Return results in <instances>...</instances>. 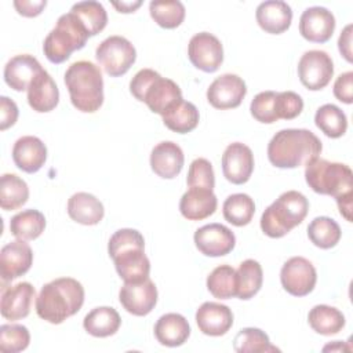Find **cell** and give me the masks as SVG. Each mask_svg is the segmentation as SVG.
Instances as JSON below:
<instances>
[{"mask_svg":"<svg viewBox=\"0 0 353 353\" xmlns=\"http://www.w3.org/2000/svg\"><path fill=\"white\" fill-rule=\"evenodd\" d=\"M321 141L309 130L287 128L273 135L268 145V159L277 168L306 165L321 153Z\"/></svg>","mask_w":353,"mask_h":353,"instance_id":"obj_1","label":"cell"},{"mask_svg":"<svg viewBox=\"0 0 353 353\" xmlns=\"http://www.w3.org/2000/svg\"><path fill=\"white\" fill-rule=\"evenodd\" d=\"M84 303V288L72 277H59L43 285L36 298L37 316L51 324H61L76 314Z\"/></svg>","mask_w":353,"mask_h":353,"instance_id":"obj_2","label":"cell"},{"mask_svg":"<svg viewBox=\"0 0 353 353\" xmlns=\"http://www.w3.org/2000/svg\"><path fill=\"white\" fill-rule=\"evenodd\" d=\"M109 256L124 283H137L149 277L150 262L145 254L143 236L135 229H120L108 243Z\"/></svg>","mask_w":353,"mask_h":353,"instance_id":"obj_3","label":"cell"},{"mask_svg":"<svg viewBox=\"0 0 353 353\" xmlns=\"http://www.w3.org/2000/svg\"><path fill=\"white\" fill-rule=\"evenodd\" d=\"M72 105L84 113L97 112L103 103V79L99 66L90 61L73 62L65 72Z\"/></svg>","mask_w":353,"mask_h":353,"instance_id":"obj_4","label":"cell"},{"mask_svg":"<svg viewBox=\"0 0 353 353\" xmlns=\"http://www.w3.org/2000/svg\"><path fill=\"white\" fill-rule=\"evenodd\" d=\"M131 94L148 108L160 116L168 112L175 103L182 101V91L179 85L161 77L153 69H141L130 81Z\"/></svg>","mask_w":353,"mask_h":353,"instance_id":"obj_5","label":"cell"},{"mask_svg":"<svg viewBox=\"0 0 353 353\" xmlns=\"http://www.w3.org/2000/svg\"><path fill=\"white\" fill-rule=\"evenodd\" d=\"M307 199L298 190H287L263 211L261 229L266 236L280 239L298 226L307 215Z\"/></svg>","mask_w":353,"mask_h":353,"instance_id":"obj_6","label":"cell"},{"mask_svg":"<svg viewBox=\"0 0 353 353\" xmlns=\"http://www.w3.org/2000/svg\"><path fill=\"white\" fill-rule=\"evenodd\" d=\"M305 179L313 192L334 199L353 193V172L343 163L314 157L305 165Z\"/></svg>","mask_w":353,"mask_h":353,"instance_id":"obj_7","label":"cell"},{"mask_svg":"<svg viewBox=\"0 0 353 353\" xmlns=\"http://www.w3.org/2000/svg\"><path fill=\"white\" fill-rule=\"evenodd\" d=\"M88 37L90 34L81 21L69 11L58 18L55 28L44 39V55L52 63H62L69 59L73 51L81 50Z\"/></svg>","mask_w":353,"mask_h":353,"instance_id":"obj_8","label":"cell"},{"mask_svg":"<svg viewBox=\"0 0 353 353\" xmlns=\"http://www.w3.org/2000/svg\"><path fill=\"white\" fill-rule=\"evenodd\" d=\"M99 66L110 77H119L128 72L137 59L135 47L123 36H109L95 50Z\"/></svg>","mask_w":353,"mask_h":353,"instance_id":"obj_9","label":"cell"},{"mask_svg":"<svg viewBox=\"0 0 353 353\" xmlns=\"http://www.w3.org/2000/svg\"><path fill=\"white\" fill-rule=\"evenodd\" d=\"M301 83L310 91H319L328 85L334 76L331 57L321 50L306 51L298 62Z\"/></svg>","mask_w":353,"mask_h":353,"instance_id":"obj_10","label":"cell"},{"mask_svg":"<svg viewBox=\"0 0 353 353\" xmlns=\"http://www.w3.org/2000/svg\"><path fill=\"white\" fill-rule=\"evenodd\" d=\"M280 281L288 294L294 296H305L313 291L317 281V273L309 259L303 256H292L283 265Z\"/></svg>","mask_w":353,"mask_h":353,"instance_id":"obj_11","label":"cell"},{"mask_svg":"<svg viewBox=\"0 0 353 353\" xmlns=\"http://www.w3.org/2000/svg\"><path fill=\"white\" fill-rule=\"evenodd\" d=\"M188 57L197 69L212 73L223 62V47L221 40L208 32L194 34L188 46Z\"/></svg>","mask_w":353,"mask_h":353,"instance_id":"obj_12","label":"cell"},{"mask_svg":"<svg viewBox=\"0 0 353 353\" xmlns=\"http://www.w3.org/2000/svg\"><path fill=\"white\" fill-rule=\"evenodd\" d=\"M119 299L128 313L146 316L157 303V288L149 277L137 283H124L120 288Z\"/></svg>","mask_w":353,"mask_h":353,"instance_id":"obj_13","label":"cell"},{"mask_svg":"<svg viewBox=\"0 0 353 353\" xmlns=\"http://www.w3.org/2000/svg\"><path fill=\"white\" fill-rule=\"evenodd\" d=\"M247 94V85L241 77L225 73L216 77L207 90V99L215 109L237 108Z\"/></svg>","mask_w":353,"mask_h":353,"instance_id":"obj_14","label":"cell"},{"mask_svg":"<svg viewBox=\"0 0 353 353\" xmlns=\"http://www.w3.org/2000/svg\"><path fill=\"white\" fill-rule=\"evenodd\" d=\"M194 244L205 256H223L229 254L236 244L234 233L222 223H210L194 232Z\"/></svg>","mask_w":353,"mask_h":353,"instance_id":"obj_15","label":"cell"},{"mask_svg":"<svg viewBox=\"0 0 353 353\" xmlns=\"http://www.w3.org/2000/svg\"><path fill=\"white\" fill-rule=\"evenodd\" d=\"M254 171V154L252 150L241 143L233 142L228 145L222 154V172L223 176L234 183H245Z\"/></svg>","mask_w":353,"mask_h":353,"instance_id":"obj_16","label":"cell"},{"mask_svg":"<svg viewBox=\"0 0 353 353\" xmlns=\"http://www.w3.org/2000/svg\"><path fill=\"white\" fill-rule=\"evenodd\" d=\"M335 30V17L325 7L306 8L299 18V33L312 43H325Z\"/></svg>","mask_w":353,"mask_h":353,"instance_id":"obj_17","label":"cell"},{"mask_svg":"<svg viewBox=\"0 0 353 353\" xmlns=\"http://www.w3.org/2000/svg\"><path fill=\"white\" fill-rule=\"evenodd\" d=\"M33 262L32 248L25 240H14L6 244L0 251V273L3 283L25 274Z\"/></svg>","mask_w":353,"mask_h":353,"instance_id":"obj_18","label":"cell"},{"mask_svg":"<svg viewBox=\"0 0 353 353\" xmlns=\"http://www.w3.org/2000/svg\"><path fill=\"white\" fill-rule=\"evenodd\" d=\"M34 295L36 290L28 281H22L6 288L1 294V316L11 321L25 319L30 312Z\"/></svg>","mask_w":353,"mask_h":353,"instance_id":"obj_19","label":"cell"},{"mask_svg":"<svg viewBox=\"0 0 353 353\" xmlns=\"http://www.w3.org/2000/svg\"><path fill=\"white\" fill-rule=\"evenodd\" d=\"M199 330L210 336L225 335L233 325L232 310L218 302H204L196 312Z\"/></svg>","mask_w":353,"mask_h":353,"instance_id":"obj_20","label":"cell"},{"mask_svg":"<svg viewBox=\"0 0 353 353\" xmlns=\"http://www.w3.org/2000/svg\"><path fill=\"white\" fill-rule=\"evenodd\" d=\"M12 160L19 170L28 174L37 172L47 160V148L37 137H21L14 143Z\"/></svg>","mask_w":353,"mask_h":353,"instance_id":"obj_21","label":"cell"},{"mask_svg":"<svg viewBox=\"0 0 353 353\" xmlns=\"http://www.w3.org/2000/svg\"><path fill=\"white\" fill-rule=\"evenodd\" d=\"M183 163V152L175 142L163 141L152 149L150 167L154 174L164 179L175 178L182 171Z\"/></svg>","mask_w":353,"mask_h":353,"instance_id":"obj_22","label":"cell"},{"mask_svg":"<svg viewBox=\"0 0 353 353\" xmlns=\"http://www.w3.org/2000/svg\"><path fill=\"white\" fill-rule=\"evenodd\" d=\"M43 70L40 62L29 54H19L8 59L4 66V81L15 91L28 90L32 80Z\"/></svg>","mask_w":353,"mask_h":353,"instance_id":"obj_23","label":"cell"},{"mask_svg":"<svg viewBox=\"0 0 353 353\" xmlns=\"http://www.w3.org/2000/svg\"><path fill=\"white\" fill-rule=\"evenodd\" d=\"M255 18L262 30L272 34H280L290 28L292 10L285 1L268 0L256 7Z\"/></svg>","mask_w":353,"mask_h":353,"instance_id":"obj_24","label":"cell"},{"mask_svg":"<svg viewBox=\"0 0 353 353\" xmlns=\"http://www.w3.org/2000/svg\"><path fill=\"white\" fill-rule=\"evenodd\" d=\"M218 200L211 189L189 188L179 201V211L189 221H201L212 215L216 210Z\"/></svg>","mask_w":353,"mask_h":353,"instance_id":"obj_25","label":"cell"},{"mask_svg":"<svg viewBox=\"0 0 353 353\" xmlns=\"http://www.w3.org/2000/svg\"><path fill=\"white\" fill-rule=\"evenodd\" d=\"M29 106L39 113L51 112L59 102V91L54 79L44 69L32 80L28 88Z\"/></svg>","mask_w":353,"mask_h":353,"instance_id":"obj_26","label":"cell"},{"mask_svg":"<svg viewBox=\"0 0 353 353\" xmlns=\"http://www.w3.org/2000/svg\"><path fill=\"white\" fill-rule=\"evenodd\" d=\"M190 335L188 320L179 313H165L154 324L156 339L168 347L183 345Z\"/></svg>","mask_w":353,"mask_h":353,"instance_id":"obj_27","label":"cell"},{"mask_svg":"<svg viewBox=\"0 0 353 353\" xmlns=\"http://www.w3.org/2000/svg\"><path fill=\"white\" fill-rule=\"evenodd\" d=\"M68 214L74 222L91 226L102 221L105 210L94 194L77 192L68 200Z\"/></svg>","mask_w":353,"mask_h":353,"instance_id":"obj_28","label":"cell"},{"mask_svg":"<svg viewBox=\"0 0 353 353\" xmlns=\"http://www.w3.org/2000/svg\"><path fill=\"white\" fill-rule=\"evenodd\" d=\"M121 325L120 314L110 306H99L88 312L83 320L84 330L97 338H106L119 331Z\"/></svg>","mask_w":353,"mask_h":353,"instance_id":"obj_29","label":"cell"},{"mask_svg":"<svg viewBox=\"0 0 353 353\" xmlns=\"http://www.w3.org/2000/svg\"><path fill=\"white\" fill-rule=\"evenodd\" d=\"M263 272L258 261L245 259L236 270V296L247 301L251 299L262 287Z\"/></svg>","mask_w":353,"mask_h":353,"instance_id":"obj_30","label":"cell"},{"mask_svg":"<svg viewBox=\"0 0 353 353\" xmlns=\"http://www.w3.org/2000/svg\"><path fill=\"white\" fill-rule=\"evenodd\" d=\"M164 125L178 134H188L194 130L199 124L200 114L197 108L185 99L175 103L168 112L163 116Z\"/></svg>","mask_w":353,"mask_h":353,"instance_id":"obj_31","label":"cell"},{"mask_svg":"<svg viewBox=\"0 0 353 353\" xmlns=\"http://www.w3.org/2000/svg\"><path fill=\"white\" fill-rule=\"evenodd\" d=\"M307 321L313 331L327 336L338 334L345 327L343 313L339 309L328 305L313 306L307 314Z\"/></svg>","mask_w":353,"mask_h":353,"instance_id":"obj_32","label":"cell"},{"mask_svg":"<svg viewBox=\"0 0 353 353\" xmlns=\"http://www.w3.org/2000/svg\"><path fill=\"white\" fill-rule=\"evenodd\" d=\"M46 228L44 215L34 208L23 210L15 214L10 221V232L19 240H34L37 239Z\"/></svg>","mask_w":353,"mask_h":353,"instance_id":"obj_33","label":"cell"},{"mask_svg":"<svg viewBox=\"0 0 353 353\" xmlns=\"http://www.w3.org/2000/svg\"><path fill=\"white\" fill-rule=\"evenodd\" d=\"M29 199L26 182L15 174H3L0 179V205L4 211L22 207Z\"/></svg>","mask_w":353,"mask_h":353,"instance_id":"obj_34","label":"cell"},{"mask_svg":"<svg viewBox=\"0 0 353 353\" xmlns=\"http://www.w3.org/2000/svg\"><path fill=\"white\" fill-rule=\"evenodd\" d=\"M223 218L234 226H245L255 214V203L245 193L230 194L222 205Z\"/></svg>","mask_w":353,"mask_h":353,"instance_id":"obj_35","label":"cell"},{"mask_svg":"<svg viewBox=\"0 0 353 353\" xmlns=\"http://www.w3.org/2000/svg\"><path fill=\"white\" fill-rule=\"evenodd\" d=\"M341 236L342 232L339 225L330 216H317L307 226L309 240L323 250L335 247L339 243Z\"/></svg>","mask_w":353,"mask_h":353,"instance_id":"obj_36","label":"cell"},{"mask_svg":"<svg viewBox=\"0 0 353 353\" xmlns=\"http://www.w3.org/2000/svg\"><path fill=\"white\" fill-rule=\"evenodd\" d=\"M314 123L330 138H339L347 130L346 114L334 103L320 106L314 114Z\"/></svg>","mask_w":353,"mask_h":353,"instance_id":"obj_37","label":"cell"},{"mask_svg":"<svg viewBox=\"0 0 353 353\" xmlns=\"http://www.w3.org/2000/svg\"><path fill=\"white\" fill-rule=\"evenodd\" d=\"M150 17L164 29L178 28L185 19V6L179 0H153L149 4Z\"/></svg>","mask_w":353,"mask_h":353,"instance_id":"obj_38","label":"cell"},{"mask_svg":"<svg viewBox=\"0 0 353 353\" xmlns=\"http://www.w3.org/2000/svg\"><path fill=\"white\" fill-rule=\"evenodd\" d=\"M70 12L81 21L90 36L102 32L108 23L106 10L98 1H79L72 6Z\"/></svg>","mask_w":353,"mask_h":353,"instance_id":"obj_39","label":"cell"},{"mask_svg":"<svg viewBox=\"0 0 353 353\" xmlns=\"http://www.w3.org/2000/svg\"><path fill=\"white\" fill-rule=\"evenodd\" d=\"M207 288L218 299L236 296V270L229 265L216 266L207 277Z\"/></svg>","mask_w":353,"mask_h":353,"instance_id":"obj_40","label":"cell"},{"mask_svg":"<svg viewBox=\"0 0 353 353\" xmlns=\"http://www.w3.org/2000/svg\"><path fill=\"white\" fill-rule=\"evenodd\" d=\"M233 349L239 353L276 352V350H279L276 346L270 345L269 336L262 330L254 328V327L240 330V332L234 336Z\"/></svg>","mask_w":353,"mask_h":353,"instance_id":"obj_41","label":"cell"},{"mask_svg":"<svg viewBox=\"0 0 353 353\" xmlns=\"http://www.w3.org/2000/svg\"><path fill=\"white\" fill-rule=\"evenodd\" d=\"M30 334L25 325L3 324L0 327V349L4 353H18L29 346Z\"/></svg>","mask_w":353,"mask_h":353,"instance_id":"obj_42","label":"cell"},{"mask_svg":"<svg viewBox=\"0 0 353 353\" xmlns=\"http://www.w3.org/2000/svg\"><path fill=\"white\" fill-rule=\"evenodd\" d=\"M276 91H262L254 97L250 105V110L252 117L265 124H272L279 120L276 110Z\"/></svg>","mask_w":353,"mask_h":353,"instance_id":"obj_43","label":"cell"},{"mask_svg":"<svg viewBox=\"0 0 353 353\" xmlns=\"http://www.w3.org/2000/svg\"><path fill=\"white\" fill-rule=\"evenodd\" d=\"M186 183L189 188H204L214 189L215 186V175L212 170V164L203 157L193 160L189 165Z\"/></svg>","mask_w":353,"mask_h":353,"instance_id":"obj_44","label":"cell"},{"mask_svg":"<svg viewBox=\"0 0 353 353\" xmlns=\"http://www.w3.org/2000/svg\"><path fill=\"white\" fill-rule=\"evenodd\" d=\"M276 110H277L279 119H284V120L295 119L303 110V99L301 98V95H298L294 91L277 92Z\"/></svg>","mask_w":353,"mask_h":353,"instance_id":"obj_45","label":"cell"},{"mask_svg":"<svg viewBox=\"0 0 353 353\" xmlns=\"http://www.w3.org/2000/svg\"><path fill=\"white\" fill-rule=\"evenodd\" d=\"M334 95L338 101L350 105L353 102V72L339 74L334 83Z\"/></svg>","mask_w":353,"mask_h":353,"instance_id":"obj_46","label":"cell"},{"mask_svg":"<svg viewBox=\"0 0 353 353\" xmlns=\"http://www.w3.org/2000/svg\"><path fill=\"white\" fill-rule=\"evenodd\" d=\"M18 119V106L8 97H0V130L4 131L14 125Z\"/></svg>","mask_w":353,"mask_h":353,"instance_id":"obj_47","label":"cell"},{"mask_svg":"<svg viewBox=\"0 0 353 353\" xmlns=\"http://www.w3.org/2000/svg\"><path fill=\"white\" fill-rule=\"evenodd\" d=\"M47 1L46 0H40V1H26V0H15L14 1V7L17 8L18 14L23 15V17H37L39 14H41V11L46 8Z\"/></svg>","mask_w":353,"mask_h":353,"instance_id":"obj_48","label":"cell"},{"mask_svg":"<svg viewBox=\"0 0 353 353\" xmlns=\"http://www.w3.org/2000/svg\"><path fill=\"white\" fill-rule=\"evenodd\" d=\"M338 48L339 52L343 55V58L347 62H352V25H346L345 29L341 32V36L338 39Z\"/></svg>","mask_w":353,"mask_h":353,"instance_id":"obj_49","label":"cell"},{"mask_svg":"<svg viewBox=\"0 0 353 353\" xmlns=\"http://www.w3.org/2000/svg\"><path fill=\"white\" fill-rule=\"evenodd\" d=\"M352 197H353V193L335 199L341 215L349 222H352Z\"/></svg>","mask_w":353,"mask_h":353,"instance_id":"obj_50","label":"cell"},{"mask_svg":"<svg viewBox=\"0 0 353 353\" xmlns=\"http://www.w3.org/2000/svg\"><path fill=\"white\" fill-rule=\"evenodd\" d=\"M142 4L141 0L138 1H121V3H112V6L119 11V12H134L139 6Z\"/></svg>","mask_w":353,"mask_h":353,"instance_id":"obj_51","label":"cell"},{"mask_svg":"<svg viewBox=\"0 0 353 353\" xmlns=\"http://www.w3.org/2000/svg\"><path fill=\"white\" fill-rule=\"evenodd\" d=\"M343 349V345H342V342L341 341H334V343L332 345H327V346H324V352L325 350H342Z\"/></svg>","mask_w":353,"mask_h":353,"instance_id":"obj_52","label":"cell"}]
</instances>
